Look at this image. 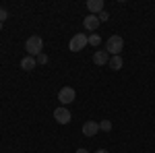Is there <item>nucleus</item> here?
<instances>
[{
    "instance_id": "17",
    "label": "nucleus",
    "mask_w": 155,
    "mask_h": 153,
    "mask_svg": "<svg viewBox=\"0 0 155 153\" xmlns=\"http://www.w3.org/2000/svg\"><path fill=\"white\" fill-rule=\"evenodd\" d=\"M77 153H89V149H83L81 147V149H77Z\"/></svg>"
},
{
    "instance_id": "3",
    "label": "nucleus",
    "mask_w": 155,
    "mask_h": 153,
    "mask_svg": "<svg viewBox=\"0 0 155 153\" xmlns=\"http://www.w3.org/2000/svg\"><path fill=\"white\" fill-rule=\"evenodd\" d=\"M87 44H89V35L77 33V35H72V39L68 42V50H71V52H81Z\"/></svg>"
},
{
    "instance_id": "10",
    "label": "nucleus",
    "mask_w": 155,
    "mask_h": 153,
    "mask_svg": "<svg viewBox=\"0 0 155 153\" xmlns=\"http://www.w3.org/2000/svg\"><path fill=\"white\" fill-rule=\"evenodd\" d=\"M37 66V60L33 58V56H25L23 60H21V68L23 71H33Z\"/></svg>"
},
{
    "instance_id": "1",
    "label": "nucleus",
    "mask_w": 155,
    "mask_h": 153,
    "mask_svg": "<svg viewBox=\"0 0 155 153\" xmlns=\"http://www.w3.org/2000/svg\"><path fill=\"white\" fill-rule=\"evenodd\" d=\"M25 50H27V56H33L37 58L39 54H44V39L39 35H31L25 42Z\"/></svg>"
},
{
    "instance_id": "9",
    "label": "nucleus",
    "mask_w": 155,
    "mask_h": 153,
    "mask_svg": "<svg viewBox=\"0 0 155 153\" xmlns=\"http://www.w3.org/2000/svg\"><path fill=\"white\" fill-rule=\"evenodd\" d=\"M87 8L89 15H99L104 11V0H87Z\"/></svg>"
},
{
    "instance_id": "2",
    "label": "nucleus",
    "mask_w": 155,
    "mask_h": 153,
    "mask_svg": "<svg viewBox=\"0 0 155 153\" xmlns=\"http://www.w3.org/2000/svg\"><path fill=\"white\" fill-rule=\"evenodd\" d=\"M122 48H124V39H122V35H112V37H107V42H106V52L110 54V56H120V54H122Z\"/></svg>"
},
{
    "instance_id": "18",
    "label": "nucleus",
    "mask_w": 155,
    "mask_h": 153,
    "mask_svg": "<svg viewBox=\"0 0 155 153\" xmlns=\"http://www.w3.org/2000/svg\"><path fill=\"white\" fill-rule=\"evenodd\" d=\"M95 153H107V149H97Z\"/></svg>"
},
{
    "instance_id": "19",
    "label": "nucleus",
    "mask_w": 155,
    "mask_h": 153,
    "mask_svg": "<svg viewBox=\"0 0 155 153\" xmlns=\"http://www.w3.org/2000/svg\"><path fill=\"white\" fill-rule=\"evenodd\" d=\"M0 29H2V23H0Z\"/></svg>"
},
{
    "instance_id": "15",
    "label": "nucleus",
    "mask_w": 155,
    "mask_h": 153,
    "mask_svg": "<svg viewBox=\"0 0 155 153\" xmlns=\"http://www.w3.org/2000/svg\"><path fill=\"white\" fill-rule=\"evenodd\" d=\"M97 19H99V21L104 23V21H107V19H110V15H107L106 11H101V12H99V15H97Z\"/></svg>"
},
{
    "instance_id": "12",
    "label": "nucleus",
    "mask_w": 155,
    "mask_h": 153,
    "mask_svg": "<svg viewBox=\"0 0 155 153\" xmlns=\"http://www.w3.org/2000/svg\"><path fill=\"white\" fill-rule=\"evenodd\" d=\"M99 130L110 132V130H112V122H110V120H101V122H99Z\"/></svg>"
},
{
    "instance_id": "13",
    "label": "nucleus",
    "mask_w": 155,
    "mask_h": 153,
    "mask_svg": "<svg viewBox=\"0 0 155 153\" xmlns=\"http://www.w3.org/2000/svg\"><path fill=\"white\" fill-rule=\"evenodd\" d=\"M89 44H91V46H99V44H101V37L97 35V33H91V35H89Z\"/></svg>"
},
{
    "instance_id": "6",
    "label": "nucleus",
    "mask_w": 155,
    "mask_h": 153,
    "mask_svg": "<svg viewBox=\"0 0 155 153\" xmlns=\"http://www.w3.org/2000/svg\"><path fill=\"white\" fill-rule=\"evenodd\" d=\"M99 23H101V21L97 19V15H87L83 19V27L87 31H95L97 27H99Z\"/></svg>"
},
{
    "instance_id": "7",
    "label": "nucleus",
    "mask_w": 155,
    "mask_h": 153,
    "mask_svg": "<svg viewBox=\"0 0 155 153\" xmlns=\"http://www.w3.org/2000/svg\"><path fill=\"white\" fill-rule=\"evenodd\" d=\"M97 132H99V122L89 120V122H85V124H83V135H85V137H95Z\"/></svg>"
},
{
    "instance_id": "16",
    "label": "nucleus",
    "mask_w": 155,
    "mask_h": 153,
    "mask_svg": "<svg viewBox=\"0 0 155 153\" xmlns=\"http://www.w3.org/2000/svg\"><path fill=\"white\" fill-rule=\"evenodd\" d=\"M35 60H37V64H46V62H48V56H46V54H39Z\"/></svg>"
},
{
    "instance_id": "14",
    "label": "nucleus",
    "mask_w": 155,
    "mask_h": 153,
    "mask_svg": "<svg viewBox=\"0 0 155 153\" xmlns=\"http://www.w3.org/2000/svg\"><path fill=\"white\" fill-rule=\"evenodd\" d=\"M8 19V11H4V8H0V23H4Z\"/></svg>"
},
{
    "instance_id": "8",
    "label": "nucleus",
    "mask_w": 155,
    "mask_h": 153,
    "mask_svg": "<svg viewBox=\"0 0 155 153\" xmlns=\"http://www.w3.org/2000/svg\"><path fill=\"white\" fill-rule=\"evenodd\" d=\"M110 58H112V56L107 54L106 50H97L95 54H93V62H95L97 66H106L107 62H110Z\"/></svg>"
},
{
    "instance_id": "5",
    "label": "nucleus",
    "mask_w": 155,
    "mask_h": 153,
    "mask_svg": "<svg viewBox=\"0 0 155 153\" xmlns=\"http://www.w3.org/2000/svg\"><path fill=\"white\" fill-rule=\"evenodd\" d=\"M54 118H56V122L58 124H68L71 122V112H68V108H64V106H60L54 110Z\"/></svg>"
},
{
    "instance_id": "4",
    "label": "nucleus",
    "mask_w": 155,
    "mask_h": 153,
    "mask_svg": "<svg viewBox=\"0 0 155 153\" xmlns=\"http://www.w3.org/2000/svg\"><path fill=\"white\" fill-rule=\"evenodd\" d=\"M74 97H77V91L72 89V87H62L58 91V99H60V104L66 108L68 104H72L74 101Z\"/></svg>"
},
{
    "instance_id": "11",
    "label": "nucleus",
    "mask_w": 155,
    "mask_h": 153,
    "mask_svg": "<svg viewBox=\"0 0 155 153\" xmlns=\"http://www.w3.org/2000/svg\"><path fill=\"white\" fill-rule=\"evenodd\" d=\"M107 66H110L112 71H120V68H122V56H112L110 62H107Z\"/></svg>"
}]
</instances>
